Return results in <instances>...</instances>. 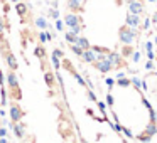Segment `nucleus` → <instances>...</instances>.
Listing matches in <instances>:
<instances>
[{
  "mask_svg": "<svg viewBox=\"0 0 157 143\" xmlns=\"http://www.w3.org/2000/svg\"><path fill=\"white\" fill-rule=\"evenodd\" d=\"M106 84H108V86H113V79L108 78V79H106Z\"/></svg>",
  "mask_w": 157,
  "mask_h": 143,
  "instance_id": "15",
  "label": "nucleus"
},
{
  "mask_svg": "<svg viewBox=\"0 0 157 143\" xmlns=\"http://www.w3.org/2000/svg\"><path fill=\"white\" fill-rule=\"evenodd\" d=\"M73 52H75V54H78V56H81V52H83V49L79 47L78 44H75L73 46Z\"/></svg>",
  "mask_w": 157,
  "mask_h": 143,
  "instance_id": "8",
  "label": "nucleus"
},
{
  "mask_svg": "<svg viewBox=\"0 0 157 143\" xmlns=\"http://www.w3.org/2000/svg\"><path fill=\"white\" fill-rule=\"evenodd\" d=\"M128 24L130 25H137V24H139V17H132V15H130V17H128Z\"/></svg>",
  "mask_w": 157,
  "mask_h": 143,
  "instance_id": "9",
  "label": "nucleus"
},
{
  "mask_svg": "<svg viewBox=\"0 0 157 143\" xmlns=\"http://www.w3.org/2000/svg\"><path fill=\"white\" fill-rule=\"evenodd\" d=\"M76 44H78L81 49H90V42L86 41L85 37H78V39H76Z\"/></svg>",
  "mask_w": 157,
  "mask_h": 143,
  "instance_id": "4",
  "label": "nucleus"
},
{
  "mask_svg": "<svg viewBox=\"0 0 157 143\" xmlns=\"http://www.w3.org/2000/svg\"><path fill=\"white\" fill-rule=\"evenodd\" d=\"M7 135V130H4V128H0V136H5Z\"/></svg>",
  "mask_w": 157,
  "mask_h": 143,
  "instance_id": "14",
  "label": "nucleus"
},
{
  "mask_svg": "<svg viewBox=\"0 0 157 143\" xmlns=\"http://www.w3.org/2000/svg\"><path fill=\"white\" fill-rule=\"evenodd\" d=\"M37 25H39V27H46V20H42V19H39V20H37Z\"/></svg>",
  "mask_w": 157,
  "mask_h": 143,
  "instance_id": "12",
  "label": "nucleus"
},
{
  "mask_svg": "<svg viewBox=\"0 0 157 143\" xmlns=\"http://www.w3.org/2000/svg\"><path fill=\"white\" fill-rule=\"evenodd\" d=\"M96 68H98L101 72H108V71H112V68H113V66L110 64V61L105 57V59H101V61H98V62H96Z\"/></svg>",
  "mask_w": 157,
  "mask_h": 143,
  "instance_id": "1",
  "label": "nucleus"
},
{
  "mask_svg": "<svg viewBox=\"0 0 157 143\" xmlns=\"http://www.w3.org/2000/svg\"><path fill=\"white\" fill-rule=\"evenodd\" d=\"M7 61H9V64H10L12 69H17V62H15V57L12 54H7Z\"/></svg>",
  "mask_w": 157,
  "mask_h": 143,
  "instance_id": "7",
  "label": "nucleus"
},
{
  "mask_svg": "<svg viewBox=\"0 0 157 143\" xmlns=\"http://www.w3.org/2000/svg\"><path fill=\"white\" fill-rule=\"evenodd\" d=\"M81 57H83V61L85 62H95L96 59H95V52L91 51V49H85V51L81 52Z\"/></svg>",
  "mask_w": 157,
  "mask_h": 143,
  "instance_id": "2",
  "label": "nucleus"
},
{
  "mask_svg": "<svg viewBox=\"0 0 157 143\" xmlns=\"http://www.w3.org/2000/svg\"><path fill=\"white\" fill-rule=\"evenodd\" d=\"M145 131H147V135H149V136L155 135V133H157V128H155V125H154V123H150V125L147 126V130H145Z\"/></svg>",
  "mask_w": 157,
  "mask_h": 143,
  "instance_id": "6",
  "label": "nucleus"
},
{
  "mask_svg": "<svg viewBox=\"0 0 157 143\" xmlns=\"http://www.w3.org/2000/svg\"><path fill=\"white\" fill-rule=\"evenodd\" d=\"M22 115H24V113H22V109L19 108L17 105L12 106V109H10V116H12V119H14V121H19V119L22 118Z\"/></svg>",
  "mask_w": 157,
  "mask_h": 143,
  "instance_id": "3",
  "label": "nucleus"
},
{
  "mask_svg": "<svg viewBox=\"0 0 157 143\" xmlns=\"http://www.w3.org/2000/svg\"><path fill=\"white\" fill-rule=\"evenodd\" d=\"M139 59H140V54L139 52H133V61H139Z\"/></svg>",
  "mask_w": 157,
  "mask_h": 143,
  "instance_id": "13",
  "label": "nucleus"
},
{
  "mask_svg": "<svg viewBox=\"0 0 157 143\" xmlns=\"http://www.w3.org/2000/svg\"><path fill=\"white\" fill-rule=\"evenodd\" d=\"M14 133H15V136H24V125H14Z\"/></svg>",
  "mask_w": 157,
  "mask_h": 143,
  "instance_id": "5",
  "label": "nucleus"
},
{
  "mask_svg": "<svg viewBox=\"0 0 157 143\" xmlns=\"http://www.w3.org/2000/svg\"><path fill=\"white\" fill-rule=\"evenodd\" d=\"M122 54H123V56H130V54H132V49H130V47H123V52H122Z\"/></svg>",
  "mask_w": 157,
  "mask_h": 143,
  "instance_id": "11",
  "label": "nucleus"
},
{
  "mask_svg": "<svg viewBox=\"0 0 157 143\" xmlns=\"http://www.w3.org/2000/svg\"><path fill=\"white\" fill-rule=\"evenodd\" d=\"M46 82H48V86H52V74H51V72L46 74Z\"/></svg>",
  "mask_w": 157,
  "mask_h": 143,
  "instance_id": "10",
  "label": "nucleus"
}]
</instances>
